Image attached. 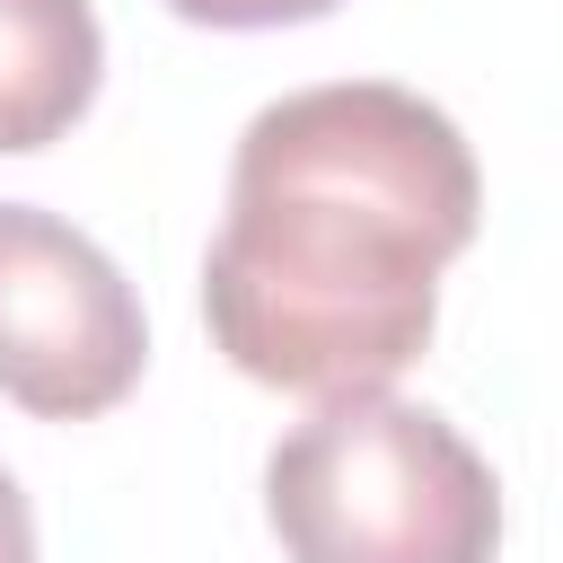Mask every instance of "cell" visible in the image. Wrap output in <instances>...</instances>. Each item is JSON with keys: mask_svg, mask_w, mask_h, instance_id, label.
Masks as SVG:
<instances>
[{"mask_svg": "<svg viewBox=\"0 0 563 563\" xmlns=\"http://www.w3.org/2000/svg\"><path fill=\"white\" fill-rule=\"evenodd\" d=\"M484 185L457 123L396 79L273 97L229 158L202 255L211 343L290 396H369L422 361L440 264L475 238Z\"/></svg>", "mask_w": 563, "mask_h": 563, "instance_id": "1", "label": "cell"}, {"mask_svg": "<svg viewBox=\"0 0 563 563\" xmlns=\"http://www.w3.org/2000/svg\"><path fill=\"white\" fill-rule=\"evenodd\" d=\"M264 519L290 563H493L501 493L475 440L387 387L325 396L264 457Z\"/></svg>", "mask_w": 563, "mask_h": 563, "instance_id": "2", "label": "cell"}, {"mask_svg": "<svg viewBox=\"0 0 563 563\" xmlns=\"http://www.w3.org/2000/svg\"><path fill=\"white\" fill-rule=\"evenodd\" d=\"M150 325L97 238L35 202H0V396L44 422H88L132 396Z\"/></svg>", "mask_w": 563, "mask_h": 563, "instance_id": "3", "label": "cell"}, {"mask_svg": "<svg viewBox=\"0 0 563 563\" xmlns=\"http://www.w3.org/2000/svg\"><path fill=\"white\" fill-rule=\"evenodd\" d=\"M106 44L88 0H0V150L62 141L97 97Z\"/></svg>", "mask_w": 563, "mask_h": 563, "instance_id": "4", "label": "cell"}, {"mask_svg": "<svg viewBox=\"0 0 563 563\" xmlns=\"http://www.w3.org/2000/svg\"><path fill=\"white\" fill-rule=\"evenodd\" d=\"M167 9L194 18V26H308L343 0H167Z\"/></svg>", "mask_w": 563, "mask_h": 563, "instance_id": "5", "label": "cell"}, {"mask_svg": "<svg viewBox=\"0 0 563 563\" xmlns=\"http://www.w3.org/2000/svg\"><path fill=\"white\" fill-rule=\"evenodd\" d=\"M0 563H35V510L9 466H0Z\"/></svg>", "mask_w": 563, "mask_h": 563, "instance_id": "6", "label": "cell"}]
</instances>
